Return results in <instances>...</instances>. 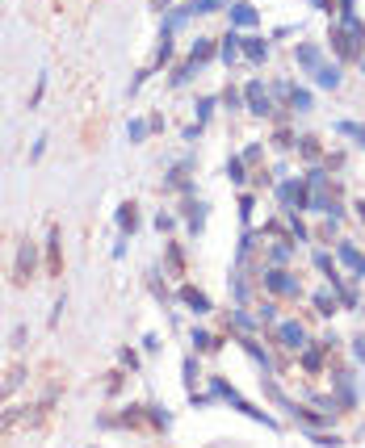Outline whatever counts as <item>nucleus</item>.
Wrapping results in <instances>:
<instances>
[{
    "label": "nucleus",
    "mask_w": 365,
    "mask_h": 448,
    "mask_svg": "<svg viewBox=\"0 0 365 448\" xmlns=\"http://www.w3.org/2000/svg\"><path fill=\"white\" fill-rule=\"evenodd\" d=\"M118 360H122L126 369H138V352H135V348H122V352H118Z\"/></svg>",
    "instance_id": "nucleus-52"
},
{
    "label": "nucleus",
    "mask_w": 365,
    "mask_h": 448,
    "mask_svg": "<svg viewBox=\"0 0 365 448\" xmlns=\"http://www.w3.org/2000/svg\"><path fill=\"white\" fill-rule=\"evenodd\" d=\"M147 76H151V72H138L135 80H131V96H135V92H138V89H143V84H147Z\"/></svg>",
    "instance_id": "nucleus-57"
},
{
    "label": "nucleus",
    "mask_w": 365,
    "mask_h": 448,
    "mask_svg": "<svg viewBox=\"0 0 365 448\" xmlns=\"http://www.w3.org/2000/svg\"><path fill=\"white\" fill-rule=\"evenodd\" d=\"M46 155V135L38 138V142H34V147H30V159H34V164H38V159H43Z\"/></svg>",
    "instance_id": "nucleus-53"
},
{
    "label": "nucleus",
    "mask_w": 365,
    "mask_h": 448,
    "mask_svg": "<svg viewBox=\"0 0 365 448\" xmlns=\"http://www.w3.org/2000/svg\"><path fill=\"white\" fill-rule=\"evenodd\" d=\"M227 0H189V9H193V17H206V13H219Z\"/></svg>",
    "instance_id": "nucleus-40"
},
{
    "label": "nucleus",
    "mask_w": 365,
    "mask_h": 448,
    "mask_svg": "<svg viewBox=\"0 0 365 448\" xmlns=\"http://www.w3.org/2000/svg\"><path fill=\"white\" fill-rule=\"evenodd\" d=\"M361 72H365V59H361Z\"/></svg>",
    "instance_id": "nucleus-63"
},
{
    "label": "nucleus",
    "mask_w": 365,
    "mask_h": 448,
    "mask_svg": "<svg viewBox=\"0 0 365 448\" xmlns=\"http://www.w3.org/2000/svg\"><path fill=\"white\" fill-rule=\"evenodd\" d=\"M189 344H193L197 357H202V352H219V340H214L206 327H193V331H189Z\"/></svg>",
    "instance_id": "nucleus-21"
},
{
    "label": "nucleus",
    "mask_w": 365,
    "mask_h": 448,
    "mask_svg": "<svg viewBox=\"0 0 365 448\" xmlns=\"http://www.w3.org/2000/svg\"><path fill=\"white\" fill-rule=\"evenodd\" d=\"M202 130H206V126H197V122H193V126H185V142H197Z\"/></svg>",
    "instance_id": "nucleus-56"
},
{
    "label": "nucleus",
    "mask_w": 365,
    "mask_h": 448,
    "mask_svg": "<svg viewBox=\"0 0 365 448\" xmlns=\"http://www.w3.org/2000/svg\"><path fill=\"white\" fill-rule=\"evenodd\" d=\"M214 105H219V96H202V101L193 105V113H197V126H206V122H210V113H214Z\"/></svg>",
    "instance_id": "nucleus-37"
},
{
    "label": "nucleus",
    "mask_w": 365,
    "mask_h": 448,
    "mask_svg": "<svg viewBox=\"0 0 365 448\" xmlns=\"http://www.w3.org/2000/svg\"><path fill=\"white\" fill-rule=\"evenodd\" d=\"M156 230H160V235H168V230H177V218L160 210V214H156Z\"/></svg>",
    "instance_id": "nucleus-50"
},
{
    "label": "nucleus",
    "mask_w": 365,
    "mask_h": 448,
    "mask_svg": "<svg viewBox=\"0 0 365 448\" xmlns=\"http://www.w3.org/2000/svg\"><path fill=\"white\" fill-rule=\"evenodd\" d=\"M239 43H244V38H239V30L231 26L227 34L219 38V59H223V63H235V59H239Z\"/></svg>",
    "instance_id": "nucleus-20"
},
{
    "label": "nucleus",
    "mask_w": 365,
    "mask_h": 448,
    "mask_svg": "<svg viewBox=\"0 0 365 448\" xmlns=\"http://www.w3.org/2000/svg\"><path fill=\"white\" fill-rule=\"evenodd\" d=\"M294 63H298L303 72H315V67L323 63L320 46H315V43H298V46H294Z\"/></svg>",
    "instance_id": "nucleus-16"
},
{
    "label": "nucleus",
    "mask_w": 365,
    "mask_h": 448,
    "mask_svg": "<svg viewBox=\"0 0 365 448\" xmlns=\"http://www.w3.org/2000/svg\"><path fill=\"white\" fill-rule=\"evenodd\" d=\"M332 50L349 63V59H365V21L357 17V0H336V21L327 30Z\"/></svg>",
    "instance_id": "nucleus-1"
},
{
    "label": "nucleus",
    "mask_w": 365,
    "mask_h": 448,
    "mask_svg": "<svg viewBox=\"0 0 365 448\" xmlns=\"http://www.w3.org/2000/svg\"><path fill=\"white\" fill-rule=\"evenodd\" d=\"M311 302H315V314H323V318H332V314L340 310V298L332 293V285H327V289H320V293H315Z\"/></svg>",
    "instance_id": "nucleus-23"
},
{
    "label": "nucleus",
    "mask_w": 365,
    "mask_h": 448,
    "mask_svg": "<svg viewBox=\"0 0 365 448\" xmlns=\"http://www.w3.org/2000/svg\"><path fill=\"white\" fill-rule=\"evenodd\" d=\"M181 210H185V226H189V235L197 239V235L206 230V218H210V206H206V201H193V197H189V201H185Z\"/></svg>",
    "instance_id": "nucleus-9"
},
{
    "label": "nucleus",
    "mask_w": 365,
    "mask_h": 448,
    "mask_svg": "<svg viewBox=\"0 0 365 448\" xmlns=\"http://www.w3.org/2000/svg\"><path fill=\"white\" fill-rule=\"evenodd\" d=\"M261 285H265V293H273V298H303V281H298L294 272H285L281 264H269L265 276H261Z\"/></svg>",
    "instance_id": "nucleus-3"
},
{
    "label": "nucleus",
    "mask_w": 365,
    "mask_h": 448,
    "mask_svg": "<svg viewBox=\"0 0 365 448\" xmlns=\"http://www.w3.org/2000/svg\"><path fill=\"white\" fill-rule=\"evenodd\" d=\"M252 210H256V197H252V193H244V197H239V223H244V226H252Z\"/></svg>",
    "instance_id": "nucleus-43"
},
{
    "label": "nucleus",
    "mask_w": 365,
    "mask_h": 448,
    "mask_svg": "<svg viewBox=\"0 0 365 448\" xmlns=\"http://www.w3.org/2000/svg\"><path fill=\"white\" fill-rule=\"evenodd\" d=\"M219 101L227 105V113H239V109H244V89H227Z\"/></svg>",
    "instance_id": "nucleus-42"
},
{
    "label": "nucleus",
    "mask_w": 365,
    "mask_h": 448,
    "mask_svg": "<svg viewBox=\"0 0 365 448\" xmlns=\"http://www.w3.org/2000/svg\"><path fill=\"white\" fill-rule=\"evenodd\" d=\"M239 55H244L248 63H265V59H269V43H265L261 34H248V38L239 43Z\"/></svg>",
    "instance_id": "nucleus-15"
},
{
    "label": "nucleus",
    "mask_w": 365,
    "mask_h": 448,
    "mask_svg": "<svg viewBox=\"0 0 365 448\" xmlns=\"http://www.w3.org/2000/svg\"><path fill=\"white\" fill-rule=\"evenodd\" d=\"M336 264H344V269H361V252H357V243H349V239H340V247H336Z\"/></svg>",
    "instance_id": "nucleus-22"
},
{
    "label": "nucleus",
    "mask_w": 365,
    "mask_h": 448,
    "mask_svg": "<svg viewBox=\"0 0 365 448\" xmlns=\"http://www.w3.org/2000/svg\"><path fill=\"white\" fill-rule=\"evenodd\" d=\"M256 318H261V327H273L277 323V302H265V306L256 310Z\"/></svg>",
    "instance_id": "nucleus-49"
},
{
    "label": "nucleus",
    "mask_w": 365,
    "mask_h": 448,
    "mask_svg": "<svg viewBox=\"0 0 365 448\" xmlns=\"http://www.w3.org/2000/svg\"><path fill=\"white\" fill-rule=\"evenodd\" d=\"M181 373H185V390H193V386H197V360H193V357H185Z\"/></svg>",
    "instance_id": "nucleus-46"
},
{
    "label": "nucleus",
    "mask_w": 365,
    "mask_h": 448,
    "mask_svg": "<svg viewBox=\"0 0 365 448\" xmlns=\"http://www.w3.org/2000/svg\"><path fill=\"white\" fill-rule=\"evenodd\" d=\"M43 92H46V72L38 76V89H34V96H30V105H38V101H43Z\"/></svg>",
    "instance_id": "nucleus-54"
},
{
    "label": "nucleus",
    "mask_w": 365,
    "mask_h": 448,
    "mask_svg": "<svg viewBox=\"0 0 365 448\" xmlns=\"http://www.w3.org/2000/svg\"><path fill=\"white\" fill-rule=\"evenodd\" d=\"M357 276H365V256H361V269H357Z\"/></svg>",
    "instance_id": "nucleus-62"
},
{
    "label": "nucleus",
    "mask_w": 365,
    "mask_h": 448,
    "mask_svg": "<svg viewBox=\"0 0 365 448\" xmlns=\"http://www.w3.org/2000/svg\"><path fill=\"white\" fill-rule=\"evenodd\" d=\"M189 17H193V9H189V4H177V9H168V13H164V30H168V34H177V30H181Z\"/></svg>",
    "instance_id": "nucleus-25"
},
{
    "label": "nucleus",
    "mask_w": 365,
    "mask_h": 448,
    "mask_svg": "<svg viewBox=\"0 0 365 448\" xmlns=\"http://www.w3.org/2000/svg\"><path fill=\"white\" fill-rule=\"evenodd\" d=\"M327 206H332V193L327 189H311V214H327Z\"/></svg>",
    "instance_id": "nucleus-39"
},
{
    "label": "nucleus",
    "mask_w": 365,
    "mask_h": 448,
    "mask_svg": "<svg viewBox=\"0 0 365 448\" xmlns=\"http://www.w3.org/2000/svg\"><path fill=\"white\" fill-rule=\"evenodd\" d=\"M311 9H320V13H327V17L336 13V9H332V0H311Z\"/></svg>",
    "instance_id": "nucleus-59"
},
{
    "label": "nucleus",
    "mask_w": 365,
    "mask_h": 448,
    "mask_svg": "<svg viewBox=\"0 0 365 448\" xmlns=\"http://www.w3.org/2000/svg\"><path fill=\"white\" fill-rule=\"evenodd\" d=\"M173 50H177V46H173V34H168V30H160V46H156V67H164V63L173 59Z\"/></svg>",
    "instance_id": "nucleus-34"
},
{
    "label": "nucleus",
    "mask_w": 365,
    "mask_h": 448,
    "mask_svg": "<svg viewBox=\"0 0 365 448\" xmlns=\"http://www.w3.org/2000/svg\"><path fill=\"white\" fill-rule=\"evenodd\" d=\"M239 155H244V164H261V142H248Z\"/></svg>",
    "instance_id": "nucleus-51"
},
{
    "label": "nucleus",
    "mask_w": 365,
    "mask_h": 448,
    "mask_svg": "<svg viewBox=\"0 0 365 448\" xmlns=\"http://www.w3.org/2000/svg\"><path fill=\"white\" fill-rule=\"evenodd\" d=\"M227 17H231V26H235V30H256V21H261L256 4H248V0H235V4L227 9Z\"/></svg>",
    "instance_id": "nucleus-10"
},
{
    "label": "nucleus",
    "mask_w": 365,
    "mask_h": 448,
    "mask_svg": "<svg viewBox=\"0 0 365 448\" xmlns=\"http://www.w3.org/2000/svg\"><path fill=\"white\" fill-rule=\"evenodd\" d=\"M273 340L285 352H298V348L307 344V327H303L298 318H281V323H273Z\"/></svg>",
    "instance_id": "nucleus-4"
},
{
    "label": "nucleus",
    "mask_w": 365,
    "mask_h": 448,
    "mask_svg": "<svg viewBox=\"0 0 365 448\" xmlns=\"http://www.w3.org/2000/svg\"><path fill=\"white\" fill-rule=\"evenodd\" d=\"M332 398H336V410H353L357 406V386H353V377L349 373H332Z\"/></svg>",
    "instance_id": "nucleus-8"
},
{
    "label": "nucleus",
    "mask_w": 365,
    "mask_h": 448,
    "mask_svg": "<svg viewBox=\"0 0 365 448\" xmlns=\"http://www.w3.org/2000/svg\"><path fill=\"white\" fill-rule=\"evenodd\" d=\"M332 130H336V135H344V138H357V147H365V126H361V122H349V118H340Z\"/></svg>",
    "instance_id": "nucleus-28"
},
{
    "label": "nucleus",
    "mask_w": 365,
    "mask_h": 448,
    "mask_svg": "<svg viewBox=\"0 0 365 448\" xmlns=\"http://www.w3.org/2000/svg\"><path fill=\"white\" fill-rule=\"evenodd\" d=\"M265 260H269V264H281V269H285V264L294 260V239H273V243H269V256H265Z\"/></svg>",
    "instance_id": "nucleus-19"
},
{
    "label": "nucleus",
    "mask_w": 365,
    "mask_h": 448,
    "mask_svg": "<svg viewBox=\"0 0 365 448\" xmlns=\"http://www.w3.org/2000/svg\"><path fill=\"white\" fill-rule=\"evenodd\" d=\"M307 184H311V189H327V168H323V164H315V168L307 172Z\"/></svg>",
    "instance_id": "nucleus-47"
},
{
    "label": "nucleus",
    "mask_w": 365,
    "mask_h": 448,
    "mask_svg": "<svg viewBox=\"0 0 365 448\" xmlns=\"http://www.w3.org/2000/svg\"><path fill=\"white\" fill-rule=\"evenodd\" d=\"M244 109L256 113V118H269V113H273V101H269V92H265L261 80H248V84H244Z\"/></svg>",
    "instance_id": "nucleus-5"
},
{
    "label": "nucleus",
    "mask_w": 365,
    "mask_h": 448,
    "mask_svg": "<svg viewBox=\"0 0 365 448\" xmlns=\"http://www.w3.org/2000/svg\"><path fill=\"white\" fill-rule=\"evenodd\" d=\"M147 135H151V122H143V118H131V122H126V138H131V147L147 142Z\"/></svg>",
    "instance_id": "nucleus-30"
},
{
    "label": "nucleus",
    "mask_w": 365,
    "mask_h": 448,
    "mask_svg": "<svg viewBox=\"0 0 365 448\" xmlns=\"http://www.w3.org/2000/svg\"><path fill=\"white\" fill-rule=\"evenodd\" d=\"M59 239H63V235H59V226H50V230H46V272H50V276H59V272H63Z\"/></svg>",
    "instance_id": "nucleus-14"
},
{
    "label": "nucleus",
    "mask_w": 365,
    "mask_h": 448,
    "mask_svg": "<svg viewBox=\"0 0 365 448\" xmlns=\"http://www.w3.org/2000/svg\"><path fill=\"white\" fill-rule=\"evenodd\" d=\"M231 293H235V302H239V306H244V302H248V281H244V276H239V272H235V276H231Z\"/></svg>",
    "instance_id": "nucleus-48"
},
{
    "label": "nucleus",
    "mask_w": 365,
    "mask_h": 448,
    "mask_svg": "<svg viewBox=\"0 0 365 448\" xmlns=\"http://www.w3.org/2000/svg\"><path fill=\"white\" fill-rule=\"evenodd\" d=\"M177 298H181L193 314H210V310H214L210 293H206V289H197V285H181V293H177Z\"/></svg>",
    "instance_id": "nucleus-11"
},
{
    "label": "nucleus",
    "mask_w": 365,
    "mask_h": 448,
    "mask_svg": "<svg viewBox=\"0 0 365 448\" xmlns=\"http://www.w3.org/2000/svg\"><path fill=\"white\" fill-rule=\"evenodd\" d=\"M30 419V406H13L9 415H0V436L9 432V427H17V423H26Z\"/></svg>",
    "instance_id": "nucleus-33"
},
{
    "label": "nucleus",
    "mask_w": 365,
    "mask_h": 448,
    "mask_svg": "<svg viewBox=\"0 0 365 448\" xmlns=\"http://www.w3.org/2000/svg\"><path fill=\"white\" fill-rule=\"evenodd\" d=\"M298 155H303V159H311V164H315V159H323V151H320V138L303 135V138H298Z\"/></svg>",
    "instance_id": "nucleus-35"
},
{
    "label": "nucleus",
    "mask_w": 365,
    "mask_h": 448,
    "mask_svg": "<svg viewBox=\"0 0 365 448\" xmlns=\"http://www.w3.org/2000/svg\"><path fill=\"white\" fill-rule=\"evenodd\" d=\"M311 76H315V84H320V89H327V92H336L340 84H344V72H340V63H320Z\"/></svg>",
    "instance_id": "nucleus-13"
},
{
    "label": "nucleus",
    "mask_w": 365,
    "mask_h": 448,
    "mask_svg": "<svg viewBox=\"0 0 365 448\" xmlns=\"http://www.w3.org/2000/svg\"><path fill=\"white\" fill-rule=\"evenodd\" d=\"M315 269H320L323 276H332V272H336V260H332V252H323V247L315 252Z\"/></svg>",
    "instance_id": "nucleus-45"
},
{
    "label": "nucleus",
    "mask_w": 365,
    "mask_h": 448,
    "mask_svg": "<svg viewBox=\"0 0 365 448\" xmlns=\"http://www.w3.org/2000/svg\"><path fill=\"white\" fill-rule=\"evenodd\" d=\"M147 423V406H126L118 415V427H143Z\"/></svg>",
    "instance_id": "nucleus-29"
},
{
    "label": "nucleus",
    "mask_w": 365,
    "mask_h": 448,
    "mask_svg": "<svg viewBox=\"0 0 365 448\" xmlns=\"http://www.w3.org/2000/svg\"><path fill=\"white\" fill-rule=\"evenodd\" d=\"M323 357H327L323 340H315V344H303V348H298V364H303L307 373H320V369H323Z\"/></svg>",
    "instance_id": "nucleus-12"
},
{
    "label": "nucleus",
    "mask_w": 365,
    "mask_h": 448,
    "mask_svg": "<svg viewBox=\"0 0 365 448\" xmlns=\"http://www.w3.org/2000/svg\"><path fill=\"white\" fill-rule=\"evenodd\" d=\"M307 440H311V444H320V448H340V444H344V440H340L336 432L327 436L323 427H307Z\"/></svg>",
    "instance_id": "nucleus-32"
},
{
    "label": "nucleus",
    "mask_w": 365,
    "mask_h": 448,
    "mask_svg": "<svg viewBox=\"0 0 365 448\" xmlns=\"http://www.w3.org/2000/svg\"><path fill=\"white\" fill-rule=\"evenodd\" d=\"M290 109H294V113H311V109H315L311 89H298V84H294V89H290Z\"/></svg>",
    "instance_id": "nucleus-26"
},
{
    "label": "nucleus",
    "mask_w": 365,
    "mask_h": 448,
    "mask_svg": "<svg viewBox=\"0 0 365 448\" xmlns=\"http://www.w3.org/2000/svg\"><path fill=\"white\" fill-rule=\"evenodd\" d=\"M353 357L365 364V335H357V340H353Z\"/></svg>",
    "instance_id": "nucleus-55"
},
{
    "label": "nucleus",
    "mask_w": 365,
    "mask_h": 448,
    "mask_svg": "<svg viewBox=\"0 0 365 448\" xmlns=\"http://www.w3.org/2000/svg\"><path fill=\"white\" fill-rule=\"evenodd\" d=\"M164 264H168V272L181 281L185 276V252L177 247V243H164Z\"/></svg>",
    "instance_id": "nucleus-24"
},
{
    "label": "nucleus",
    "mask_w": 365,
    "mask_h": 448,
    "mask_svg": "<svg viewBox=\"0 0 365 448\" xmlns=\"http://www.w3.org/2000/svg\"><path fill=\"white\" fill-rule=\"evenodd\" d=\"M114 223H118V230H122V235H135V230H138L135 201H122V206H118V214H114Z\"/></svg>",
    "instance_id": "nucleus-18"
},
{
    "label": "nucleus",
    "mask_w": 365,
    "mask_h": 448,
    "mask_svg": "<svg viewBox=\"0 0 365 448\" xmlns=\"http://www.w3.org/2000/svg\"><path fill=\"white\" fill-rule=\"evenodd\" d=\"M235 344H239V348H244V352H248V357L256 360V364H261V369H265V377H273V373H277L273 357H269V348H265V344H261V340H256V335H235Z\"/></svg>",
    "instance_id": "nucleus-7"
},
{
    "label": "nucleus",
    "mask_w": 365,
    "mask_h": 448,
    "mask_svg": "<svg viewBox=\"0 0 365 448\" xmlns=\"http://www.w3.org/2000/svg\"><path fill=\"white\" fill-rule=\"evenodd\" d=\"M273 147H277V151H294V147H298V135L281 126V130H277V135H273Z\"/></svg>",
    "instance_id": "nucleus-41"
},
{
    "label": "nucleus",
    "mask_w": 365,
    "mask_h": 448,
    "mask_svg": "<svg viewBox=\"0 0 365 448\" xmlns=\"http://www.w3.org/2000/svg\"><path fill=\"white\" fill-rule=\"evenodd\" d=\"M147 427H151V432H168V427H173L168 406H147Z\"/></svg>",
    "instance_id": "nucleus-27"
},
{
    "label": "nucleus",
    "mask_w": 365,
    "mask_h": 448,
    "mask_svg": "<svg viewBox=\"0 0 365 448\" xmlns=\"http://www.w3.org/2000/svg\"><path fill=\"white\" fill-rule=\"evenodd\" d=\"M193 72H197V67H193V63H189V59H185L181 67H177V72H173V76H168V80H173V89H185V84H189V80H193Z\"/></svg>",
    "instance_id": "nucleus-38"
},
{
    "label": "nucleus",
    "mask_w": 365,
    "mask_h": 448,
    "mask_svg": "<svg viewBox=\"0 0 365 448\" xmlns=\"http://www.w3.org/2000/svg\"><path fill=\"white\" fill-rule=\"evenodd\" d=\"M210 394H214L219 403H227L231 410H239V415H248L252 423H261V427H269V432H277V419H273V415H265L261 406H252V403H248V398H244V394H239V390H235V386H231L227 377H210Z\"/></svg>",
    "instance_id": "nucleus-2"
},
{
    "label": "nucleus",
    "mask_w": 365,
    "mask_h": 448,
    "mask_svg": "<svg viewBox=\"0 0 365 448\" xmlns=\"http://www.w3.org/2000/svg\"><path fill=\"white\" fill-rule=\"evenodd\" d=\"M13 348H26V327H13Z\"/></svg>",
    "instance_id": "nucleus-58"
},
{
    "label": "nucleus",
    "mask_w": 365,
    "mask_h": 448,
    "mask_svg": "<svg viewBox=\"0 0 365 448\" xmlns=\"http://www.w3.org/2000/svg\"><path fill=\"white\" fill-rule=\"evenodd\" d=\"M353 214H357V218L365 223V197H357V201H353Z\"/></svg>",
    "instance_id": "nucleus-60"
},
{
    "label": "nucleus",
    "mask_w": 365,
    "mask_h": 448,
    "mask_svg": "<svg viewBox=\"0 0 365 448\" xmlns=\"http://www.w3.org/2000/svg\"><path fill=\"white\" fill-rule=\"evenodd\" d=\"M151 4H156V9H168V4H173V0H151Z\"/></svg>",
    "instance_id": "nucleus-61"
},
{
    "label": "nucleus",
    "mask_w": 365,
    "mask_h": 448,
    "mask_svg": "<svg viewBox=\"0 0 365 448\" xmlns=\"http://www.w3.org/2000/svg\"><path fill=\"white\" fill-rule=\"evenodd\" d=\"M290 235H294V243H307V239H311V230L303 226V218H298V214H290Z\"/></svg>",
    "instance_id": "nucleus-44"
},
{
    "label": "nucleus",
    "mask_w": 365,
    "mask_h": 448,
    "mask_svg": "<svg viewBox=\"0 0 365 448\" xmlns=\"http://www.w3.org/2000/svg\"><path fill=\"white\" fill-rule=\"evenodd\" d=\"M34 269H38V243H34V239H26V243L17 247V264H13V281H17V285H26V281L34 276Z\"/></svg>",
    "instance_id": "nucleus-6"
},
{
    "label": "nucleus",
    "mask_w": 365,
    "mask_h": 448,
    "mask_svg": "<svg viewBox=\"0 0 365 448\" xmlns=\"http://www.w3.org/2000/svg\"><path fill=\"white\" fill-rule=\"evenodd\" d=\"M227 177H231V184H244V180H248V164H244V155H231L227 159Z\"/></svg>",
    "instance_id": "nucleus-36"
},
{
    "label": "nucleus",
    "mask_w": 365,
    "mask_h": 448,
    "mask_svg": "<svg viewBox=\"0 0 365 448\" xmlns=\"http://www.w3.org/2000/svg\"><path fill=\"white\" fill-rule=\"evenodd\" d=\"M231 323H235V331H239V335H252V331L261 327V318L244 314V306H239V310H231Z\"/></svg>",
    "instance_id": "nucleus-31"
},
{
    "label": "nucleus",
    "mask_w": 365,
    "mask_h": 448,
    "mask_svg": "<svg viewBox=\"0 0 365 448\" xmlns=\"http://www.w3.org/2000/svg\"><path fill=\"white\" fill-rule=\"evenodd\" d=\"M214 55H219V43H214V38H197L193 50H189V63H193V67H206Z\"/></svg>",
    "instance_id": "nucleus-17"
}]
</instances>
